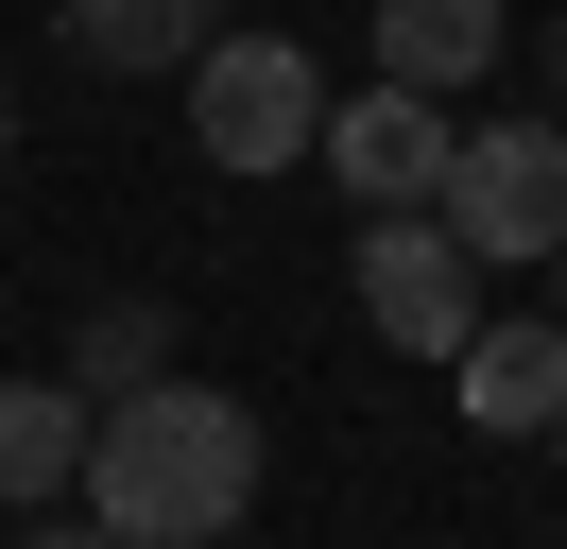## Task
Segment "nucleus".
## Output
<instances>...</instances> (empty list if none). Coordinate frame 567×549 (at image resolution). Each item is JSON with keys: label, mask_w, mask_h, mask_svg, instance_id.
<instances>
[{"label": "nucleus", "mask_w": 567, "mask_h": 549, "mask_svg": "<svg viewBox=\"0 0 567 549\" xmlns=\"http://www.w3.org/2000/svg\"><path fill=\"white\" fill-rule=\"evenodd\" d=\"M86 429H104V412H86L70 377H0V498H18V515L70 498V480H86Z\"/></svg>", "instance_id": "6e6552de"}, {"label": "nucleus", "mask_w": 567, "mask_h": 549, "mask_svg": "<svg viewBox=\"0 0 567 549\" xmlns=\"http://www.w3.org/2000/svg\"><path fill=\"white\" fill-rule=\"evenodd\" d=\"M18 549H121V532H104V515H35Z\"/></svg>", "instance_id": "9b49d317"}, {"label": "nucleus", "mask_w": 567, "mask_h": 549, "mask_svg": "<svg viewBox=\"0 0 567 549\" xmlns=\"http://www.w3.org/2000/svg\"><path fill=\"white\" fill-rule=\"evenodd\" d=\"M447 395H464V429H550L567 412V327L550 309H482L464 361H447Z\"/></svg>", "instance_id": "423d86ee"}, {"label": "nucleus", "mask_w": 567, "mask_h": 549, "mask_svg": "<svg viewBox=\"0 0 567 549\" xmlns=\"http://www.w3.org/2000/svg\"><path fill=\"white\" fill-rule=\"evenodd\" d=\"M207 549H258V532H207Z\"/></svg>", "instance_id": "2eb2a0df"}, {"label": "nucleus", "mask_w": 567, "mask_h": 549, "mask_svg": "<svg viewBox=\"0 0 567 549\" xmlns=\"http://www.w3.org/2000/svg\"><path fill=\"white\" fill-rule=\"evenodd\" d=\"M0 155H18V103H0Z\"/></svg>", "instance_id": "ddd939ff"}, {"label": "nucleus", "mask_w": 567, "mask_h": 549, "mask_svg": "<svg viewBox=\"0 0 567 549\" xmlns=\"http://www.w3.org/2000/svg\"><path fill=\"white\" fill-rule=\"evenodd\" d=\"M498 34H516L498 0H379V86H430V103H447V86L498 69Z\"/></svg>", "instance_id": "0eeeda50"}, {"label": "nucleus", "mask_w": 567, "mask_h": 549, "mask_svg": "<svg viewBox=\"0 0 567 549\" xmlns=\"http://www.w3.org/2000/svg\"><path fill=\"white\" fill-rule=\"evenodd\" d=\"M173 86H189V155L207 172H310V137H327V86H310L292 34H207Z\"/></svg>", "instance_id": "f03ea898"}, {"label": "nucleus", "mask_w": 567, "mask_h": 549, "mask_svg": "<svg viewBox=\"0 0 567 549\" xmlns=\"http://www.w3.org/2000/svg\"><path fill=\"white\" fill-rule=\"evenodd\" d=\"M70 498L104 515L121 549H207V532L258 515V412L207 395V377H138V395H104Z\"/></svg>", "instance_id": "f257e3e1"}, {"label": "nucleus", "mask_w": 567, "mask_h": 549, "mask_svg": "<svg viewBox=\"0 0 567 549\" xmlns=\"http://www.w3.org/2000/svg\"><path fill=\"white\" fill-rule=\"evenodd\" d=\"M52 18H70L86 69H189L224 34V0H52Z\"/></svg>", "instance_id": "1a4fd4ad"}, {"label": "nucleus", "mask_w": 567, "mask_h": 549, "mask_svg": "<svg viewBox=\"0 0 567 549\" xmlns=\"http://www.w3.org/2000/svg\"><path fill=\"white\" fill-rule=\"evenodd\" d=\"M310 155L344 172L361 206H430V189H447V103H430V86H361V103H327Z\"/></svg>", "instance_id": "39448f33"}, {"label": "nucleus", "mask_w": 567, "mask_h": 549, "mask_svg": "<svg viewBox=\"0 0 567 549\" xmlns=\"http://www.w3.org/2000/svg\"><path fill=\"white\" fill-rule=\"evenodd\" d=\"M550 327H567V240H550Z\"/></svg>", "instance_id": "f8f14e48"}, {"label": "nucleus", "mask_w": 567, "mask_h": 549, "mask_svg": "<svg viewBox=\"0 0 567 549\" xmlns=\"http://www.w3.org/2000/svg\"><path fill=\"white\" fill-rule=\"evenodd\" d=\"M550 464H567V412H550Z\"/></svg>", "instance_id": "4468645a"}, {"label": "nucleus", "mask_w": 567, "mask_h": 549, "mask_svg": "<svg viewBox=\"0 0 567 549\" xmlns=\"http://www.w3.org/2000/svg\"><path fill=\"white\" fill-rule=\"evenodd\" d=\"M430 224H447L482 274H533V258L567 240V121H482V137H447Z\"/></svg>", "instance_id": "7ed1b4c3"}, {"label": "nucleus", "mask_w": 567, "mask_h": 549, "mask_svg": "<svg viewBox=\"0 0 567 549\" xmlns=\"http://www.w3.org/2000/svg\"><path fill=\"white\" fill-rule=\"evenodd\" d=\"M361 327H379L395 361H464V327H482V258H464L430 206H361Z\"/></svg>", "instance_id": "20e7f679"}, {"label": "nucleus", "mask_w": 567, "mask_h": 549, "mask_svg": "<svg viewBox=\"0 0 567 549\" xmlns=\"http://www.w3.org/2000/svg\"><path fill=\"white\" fill-rule=\"evenodd\" d=\"M138 377H173V309H155V292H104L70 327V395L104 412V395H138Z\"/></svg>", "instance_id": "9d476101"}]
</instances>
